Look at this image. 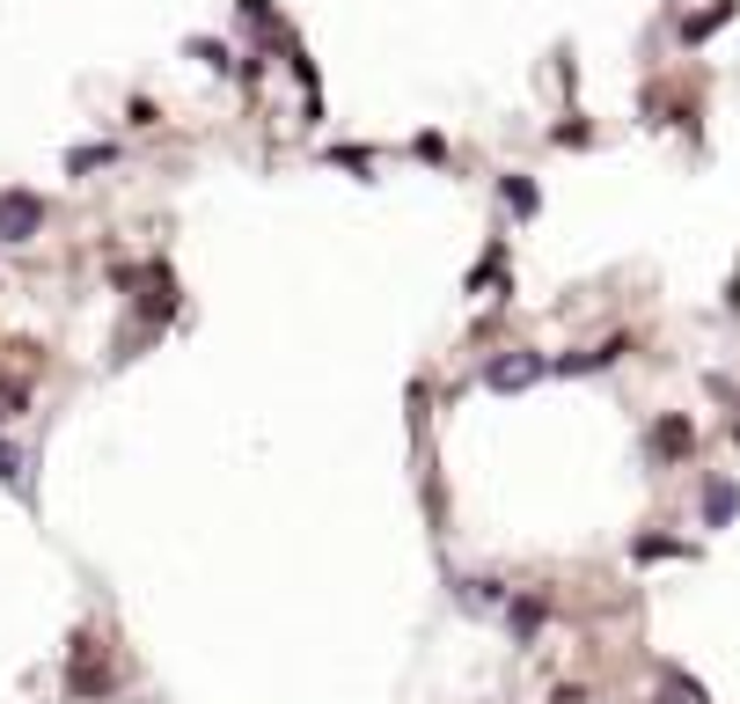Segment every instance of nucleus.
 Returning a JSON list of instances; mask_svg holds the SVG:
<instances>
[{
    "instance_id": "1",
    "label": "nucleus",
    "mask_w": 740,
    "mask_h": 704,
    "mask_svg": "<svg viewBox=\"0 0 740 704\" xmlns=\"http://www.w3.org/2000/svg\"><path fill=\"white\" fill-rule=\"evenodd\" d=\"M67 690H73V697H103V690H110V661H103V646H96V638H73V653H67Z\"/></svg>"
},
{
    "instance_id": "2",
    "label": "nucleus",
    "mask_w": 740,
    "mask_h": 704,
    "mask_svg": "<svg viewBox=\"0 0 740 704\" xmlns=\"http://www.w3.org/2000/svg\"><path fill=\"white\" fill-rule=\"evenodd\" d=\"M543 374H550V360H543V352H499L492 368H484V389H499V397H513V389L543 382Z\"/></svg>"
},
{
    "instance_id": "3",
    "label": "nucleus",
    "mask_w": 740,
    "mask_h": 704,
    "mask_svg": "<svg viewBox=\"0 0 740 704\" xmlns=\"http://www.w3.org/2000/svg\"><path fill=\"white\" fill-rule=\"evenodd\" d=\"M45 228V198L37 192H0V243H30Z\"/></svg>"
},
{
    "instance_id": "4",
    "label": "nucleus",
    "mask_w": 740,
    "mask_h": 704,
    "mask_svg": "<svg viewBox=\"0 0 740 704\" xmlns=\"http://www.w3.org/2000/svg\"><path fill=\"white\" fill-rule=\"evenodd\" d=\"M733 514H740V492H733V485H704V521L726 528Z\"/></svg>"
},
{
    "instance_id": "5",
    "label": "nucleus",
    "mask_w": 740,
    "mask_h": 704,
    "mask_svg": "<svg viewBox=\"0 0 740 704\" xmlns=\"http://www.w3.org/2000/svg\"><path fill=\"white\" fill-rule=\"evenodd\" d=\"M726 22H733V0H719V8H704V16H689V22H682V37H689V45H704V37H711V30H726Z\"/></svg>"
},
{
    "instance_id": "6",
    "label": "nucleus",
    "mask_w": 740,
    "mask_h": 704,
    "mask_svg": "<svg viewBox=\"0 0 740 704\" xmlns=\"http://www.w3.org/2000/svg\"><path fill=\"white\" fill-rule=\"evenodd\" d=\"M623 345H594V352H572V360H558V374H594V368H609Z\"/></svg>"
},
{
    "instance_id": "7",
    "label": "nucleus",
    "mask_w": 740,
    "mask_h": 704,
    "mask_svg": "<svg viewBox=\"0 0 740 704\" xmlns=\"http://www.w3.org/2000/svg\"><path fill=\"white\" fill-rule=\"evenodd\" d=\"M506 206L521 213V221H529V213L543 206V198H535V184H529V176H506Z\"/></svg>"
},
{
    "instance_id": "8",
    "label": "nucleus",
    "mask_w": 740,
    "mask_h": 704,
    "mask_svg": "<svg viewBox=\"0 0 740 704\" xmlns=\"http://www.w3.org/2000/svg\"><path fill=\"white\" fill-rule=\"evenodd\" d=\"M103 162H118V147H73L67 169H73V176H89V169H103Z\"/></svg>"
},
{
    "instance_id": "9",
    "label": "nucleus",
    "mask_w": 740,
    "mask_h": 704,
    "mask_svg": "<svg viewBox=\"0 0 740 704\" xmlns=\"http://www.w3.org/2000/svg\"><path fill=\"white\" fill-rule=\"evenodd\" d=\"M22 404H30V389H22V382H8V374H0V419H22Z\"/></svg>"
},
{
    "instance_id": "10",
    "label": "nucleus",
    "mask_w": 740,
    "mask_h": 704,
    "mask_svg": "<svg viewBox=\"0 0 740 704\" xmlns=\"http://www.w3.org/2000/svg\"><path fill=\"white\" fill-rule=\"evenodd\" d=\"M652 440H660L668 456H682V448H689V426H682V419H668V426H660V433H652Z\"/></svg>"
},
{
    "instance_id": "11",
    "label": "nucleus",
    "mask_w": 740,
    "mask_h": 704,
    "mask_svg": "<svg viewBox=\"0 0 740 704\" xmlns=\"http://www.w3.org/2000/svg\"><path fill=\"white\" fill-rule=\"evenodd\" d=\"M0 485H16V492H22V456L8 448V440H0Z\"/></svg>"
}]
</instances>
